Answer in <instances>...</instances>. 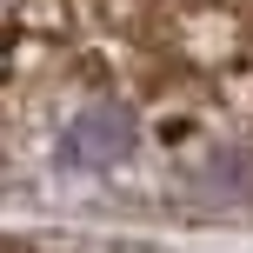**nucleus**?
I'll return each instance as SVG.
<instances>
[{
    "label": "nucleus",
    "mask_w": 253,
    "mask_h": 253,
    "mask_svg": "<svg viewBox=\"0 0 253 253\" xmlns=\"http://www.w3.org/2000/svg\"><path fill=\"white\" fill-rule=\"evenodd\" d=\"M133 140H140V126H133L126 107L93 100V107H80V114L67 120L60 153H67L74 167H120V160H133Z\"/></svg>",
    "instance_id": "1"
}]
</instances>
